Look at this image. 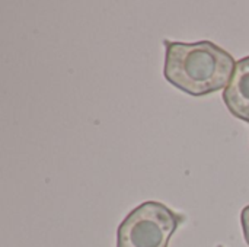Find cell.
<instances>
[{
    "label": "cell",
    "instance_id": "obj_4",
    "mask_svg": "<svg viewBox=\"0 0 249 247\" xmlns=\"http://www.w3.org/2000/svg\"><path fill=\"white\" fill-rule=\"evenodd\" d=\"M241 223H242V231H244L245 242L249 246V205H247L241 213Z\"/></svg>",
    "mask_w": 249,
    "mask_h": 247
},
{
    "label": "cell",
    "instance_id": "obj_1",
    "mask_svg": "<svg viewBox=\"0 0 249 247\" xmlns=\"http://www.w3.org/2000/svg\"><path fill=\"white\" fill-rule=\"evenodd\" d=\"M165 44V79L191 96H206L226 89L236 61L212 41Z\"/></svg>",
    "mask_w": 249,
    "mask_h": 247
},
{
    "label": "cell",
    "instance_id": "obj_5",
    "mask_svg": "<svg viewBox=\"0 0 249 247\" xmlns=\"http://www.w3.org/2000/svg\"><path fill=\"white\" fill-rule=\"evenodd\" d=\"M217 247H223V246H217Z\"/></svg>",
    "mask_w": 249,
    "mask_h": 247
},
{
    "label": "cell",
    "instance_id": "obj_3",
    "mask_svg": "<svg viewBox=\"0 0 249 247\" xmlns=\"http://www.w3.org/2000/svg\"><path fill=\"white\" fill-rule=\"evenodd\" d=\"M223 100L233 116L249 124V55L236 61Z\"/></svg>",
    "mask_w": 249,
    "mask_h": 247
},
{
    "label": "cell",
    "instance_id": "obj_2",
    "mask_svg": "<svg viewBox=\"0 0 249 247\" xmlns=\"http://www.w3.org/2000/svg\"><path fill=\"white\" fill-rule=\"evenodd\" d=\"M185 217L162 202L147 201L136 207L120 224L117 247H168Z\"/></svg>",
    "mask_w": 249,
    "mask_h": 247
}]
</instances>
